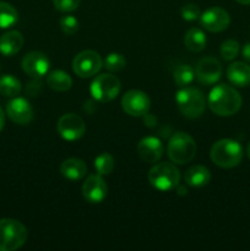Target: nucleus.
I'll list each match as a JSON object with an SVG mask.
<instances>
[{
	"mask_svg": "<svg viewBox=\"0 0 250 251\" xmlns=\"http://www.w3.org/2000/svg\"><path fill=\"white\" fill-rule=\"evenodd\" d=\"M208 107L218 117H230L242 107V97L234 87L221 83L210 91Z\"/></svg>",
	"mask_w": 250,
	"mask_h": 251,
	"instance_id": "1",
	"label": "nucleus"
},
{
	"mask_svg": "<svg viewBox=\"0 0 250 251\" xmlns=\"http://www.w3.org/2000/svg\"><path fill=\"white\" fill-rule=\"evenodd\" d=\"M210 157L211 161L220 168H234L243 159V147L234 140H220L211 147Z\"/></svg>",
	"mask_w": 250,
	"mask_h": 251,
	"instance_id": "2",
	"label": "nucleus"
},
{
	"mask_svg": "<svg viewBox=\"0 0 250 251\" xmlns=\"http://www.w3.org/2000/svg\"><path fill=\"white\" fill-rule=\"evenodd\" d=\"M175 102L181 114L188 119H198L206 109L203 93L195 87H183L175 95Z\"/></svg>",
	"mask_w": 250,
	"mask_h": 251,
	"instance_id": "3",
	"label": "nucleus"
},
{
	"mask_svg": "<svg viewBox=\"0 0 250 251\" xmlns=\"http://www.w3.org/2000/svg\"><path fill=\"white\" fill-rule=\"evenodd\" d=\"M167 153L173 163L180 166L189 163L193 161L196 154L195 140L186 132H174L169 139Z\"/></svg>",
	"mask_w": 250,
	"mask_h": 251,
	"instance_id": "4",
	"label": "nucleus"
},
{
	"mask_svg": "<svg viewBox=\"0 0 250 251\" xmlns=\"http://www.w3.org/2000/svg\"><path fill=\"white\" fill-rule=\"evenodd\" d=\"M28 232L21 222L11 218L0 220V251H14L26 243Z\"/></svg>",
	"mask_w": 250,
	"mask_h": 251,
	"instance_id": "5",
	"label": "nucleus"
},
{
	"mask_svg": "<svg viewBox=\"0 0 250 251\" xmlns=\"http://www.w3.org/2000/svg\"><path fill=\"white\" fill-rule=\"evenodd\" d=\"M149 181L159 191L174 190L180 183V172L172 163H157L150 169Z\"/></svg>",
	"mask_w": 250,
	"mask_h": 251,
	"instance_id": "6",
	"label": "nucleus"
},
{
	"mask_svg": "<svg viewBox=\"0 0 250 251\" xmlns=\"http://www.w3.org/2000/svg\"><path fill=\"white\" fill-rule=\"evenodd\" d=\"M120 80L113 74H100L96 76L90 87L93 100L97 102H110L120 92Z\"/></svg>",
	"mask_w": 250,
	"mask_h": 251,
	"instance_id": "7",
	"label": "nucleus"
},
{
	"mask_svg": "<svg viewBox=\"0 0 250 251\" xmlns=\"http://www.w3.org/2000/svg\"><path fill=\"white\" fill-rule=\"evenodd\" d=\"M103 66V60L95 50H83L73 60V70L78 77L88 78L97 75Z\"/></svg>",
	"mask_w": 250,
	"mask_h": 251,
	"instance_id": "8",
	"label": "nucleus"
},
{
	"mask_svg": "<svg viewBox=\"0 0 250 251\" xmlns=\"http://www.w3.org/2000/svg\"><path fill=\"white\" fill-rule=\"evenodd\" d=\"M122 107L123 110L131 117H144L151 108V100L142 91L130 90L123 96Z\"/></svg>",
	"mask_w": 250,
	"mask_h": 251,
	"instance_id": "9",
	"label": "nucleus"
},
{
	"mask_svg": "<svg viewBox=\"0 0 250 251\" xmlns=\"http://www.w3.org/2000/svg\"><path fill=\"white\" fill-rule=\"evenodd\" d=\"M58 132L64 140L76 141L81 139L86 132V124L82 118L74 113L61 115L58 120Z\"/></svg>",
	"mask_w": 250,
	"mask_h": 251,
	"instance_id": "10",
	"label": "nucleus"
},
{
	"mask_svg": "<svg viewBox=\"0 0 250 251\" xmlns=\"http://www.w3.org/2000/svg\"><path fill=\"white\" fill-rule=\"evenodd\" d=\"M222 76V65L213 56H206L198 63L195 69V77L203 86H211L217 82Z\"/></svg>",
	"mask_w": 250,
	"mask_h": 251,
	"instance_id": "11",
	"label": "nucleus"
},
{
	"mask_svg": "<svg viewBox=\"0 0 250 251\" xmlns=\"http://www.w3.org/2000/svg\"><path fill=\"white\" fill-rule=\"evenodd\" d=\"M229 24V14L222 7H210L200 15V25L208 32H213V33L222 32L228 28Z\"/></svg>",
	"mask_w": 250,
	"mask_h": 251,
	"instance_id": "12",
	"label": "nucleus"
},
{
	"mask_svg": "<svg viewBox=\"0 0 250 251\" xmlns=\"http://www.w3.org/2000/svg\"><path fill=\"white\" fill-rule=\"evenodd\" d=\"M22 70L33 78H41L47 75L50 66L48 56L42 51H29L22 59Z\"/></svg>",
	"mask_w": 250,
	"mask_h": 251,
	"instance_id": "13",
	"label": "nucleus"
},
{
	"mask_svg": "<svg viewBox=\"0 0 250 251\" xmlns=\"http://www.w3.org/2000/svg\"><path fill=\"white\" fill-rule=\"evenodd\" d=\"M108 188L100 174L88 176L82 185V196L87 202L100 203L107 198Z\"/></svg>",
	"mask_w": 250,
	"mask_h": 251,
	"instance_id": "14",
	"label": "nucleus"
},
{
	"mask_svg": "<svg viewBox=\"0 0 250 251\" xmlns=\"http://www.w3.org/2000/svg\"><path fill=\"white\" fill-rule=\"evenodd\" d=\"M7 117L19 125H27L33 119V109L26 98L16 97L6 105Z\"/></svg>",
	"mask_w": 250,
	"mask_h": 251,
	"instance_id": "15",
	"label": "nucleus"
},
{
	"mask_svg": "<svg viewBox=\"0 0 250 251\" xmlns=\"http://www.w3.org/2000/svg\"><path fill=\"white\" fill-rule=\"evenodd\" d=\"M137 154L146 163H157L163 156V144L156 136L144 137L137 144Z\"/></svg>",
	"mask_w": 250,
	"mask_h": 251,
	"instance_id": "16",
	"label": "nucleus"
},
{
	"mask_svg": "<svg viewBox=\"0 0 250 251\" xmlns=\"http://www.w3.org/2000/svg\"><path fill=\"white\" fill-rule=\"evenodd\" d=\"M227 77L233 86L247 87L250 85V65L243 61L232 63L227 69Z\"/></svg>",
	"mask_w": 250,
	"mask_h": 251,
	"instance_id": "17",
	"label": "nucleus"
},
{
	"mask_svg": "<svg viewBox=\"0 0 250 251\" xmlns=\"http://www.w3.org/2000/svg\"><path fill=\"white\" fill-rule=\"evenodd\" d=\"M60 173L64 178L69 179V180H81L86 176L87 166L82 159L68 158L61 163Z\"/></svg>",
	"mask_w": 250,
	"mask_h": 251,
	"instance_id": "18",
	"label": "nucleus"
},
{
	"mask_svg": "<svg viewBox=\"0 0 250 251\" xmlns=\"http://www.w3.org/2000/svg\"><path fill=\"white\" fill-rule=\"evenodd\" d=\"M24 46V36L19 31H9L0 37V51L5 56L19 53Z\"/></svg>",
	"mask_w": 250,
	"mask_h": 251,
	"instance_id": "19",
	"label": "nucleus"
},
{
	"mask_svg": "<svg viewBox=\"0 0 250 251\" xmlns=\"http://www.w3.org/2000/svg\"><path fill=\"white\" fill-rule=\"evenodd\" d=\"M184 180L189 186L194 188H202L206 186L211 180V172L206 168L205 166H196L190 167L188 171L184 173Z\"/></svg>",
	"mask_w": 250,
	"mask_h": 251,
	"instance_id": "20",
	"label": "nucleus"
},
{
	"mask_svg": "<svg viewBox=\"0 0 250 251\" xmlns=\"http://www.w3.org/2000/svg\"><path fill=\"white\" fill-rule=\"evenodd\" d=\"M47 85L56 92H66L73 86V78L63 70H54L47 76Z\"/></svg>",
	"mask_w": 250,
	"mask_h": 251,
	"instance_id": "21",
	"label": "nucleus"
},
{
	"mask_svg": "<svg viewBox=\"0 0 250 251\" xmlns=\"http://www.w3.org/2000/svg\"><path fill=\"white\" fill-rule=\"evenodd\" d=\"M184 44L193 53H200L206 47V34L202 29L193 27L186 32L184 37Z\"/></svg>",
	"mask_w": 250,
	"mask_h": 251,
	"instance_id": "22",
	"label": "nucleus"
},
{
	"mask_svg": "<svg viewBox=\"0 0 250 251\" xmlns=\"http://www.w3.org/2000/svg\"><path fill=\"white\" fill-rule=\"evenodd\" d=\"M22 90L19 78L12 75L0 76V95L4 97H16Z\"/></svg>",
	"mask_w": 250,
	"mask_h": 251,
	"instance_id": "23",
	"label": "nucleus"
},
{
	"mask_svg": "<svg viewBox=\"0 0 250 251\" xmlns=\"http://www.w3.org/2000/svg\"><path fill=\"white\" fill-rule=\"evenodd\" d=\"M19 20L17 10L9 2L0 1V28H9Z\"/></svg>",
	"mask_w": 250,
	"mask_h": 251,
	"instance_id": "24",
	"label": "nucleus"
},
{
	"mask_svg": "<svg viewBox=\"0 0 250 251\" xmlns=\"http://www.w3.org/2000/svg\"><path fill=\"white\" fill-rule=\"evenodd\" d=\"M173 78L175 81L176 86L186 87L195 78V70L190 65H179L174 69Z\"/></svg>",
	"mask_w": 250,
	"mask_h": 251,
	"instance_id": "25",
	"label": "nucleus"
},
{
	"mask_svg": "<svg viewBox=\"0 0 250 251\" xmlns=\"http://www.w3.org/2000/svg\"><path fill=\"white\" fill-rule=\"evenodd\" d=\"M114 158L110 153H100L95 158V168L100 176H108L114 169Z\"/></svg>",
	"mask_w": 250,
	"mask_h": 251,
	"instance_id": "26",
	"label": "nucleus"
},
{
	"mask_svg": "<svg viewBox=\"0 0 250 251\" xmlns=\"http://www.w3.org/2000/svg\"><path fill=\"white\" fill-rule=\"evenodd\" d=\"M103 64L109 73H119L126 66V59L119 53H110L105 56Z\"/></svg>",
	"mask_w": 250,
	"mask_h": 251,
	"instance_id": "27",
	"label": "nucleus"
},
{
	"mask_svg": "<svg viewBox=\"0 0 250 251\" xmlns=\"http://www.w3.org/2000/svg\"><path fill=\"white\" fill-rule=\"evenodd\" d=\"M221 56L223 60L230 61L235 59L239 54V43L234 39H227L221 46Z\"/></svg>",
	"mask_w": 250,
	"mask_h": 251,
	"instance_id": "28",
	"label": "nucleus"
},
{
	"mask_svg": "<svg viewBox=\"0 0 250 251\" xmlns=\"http://www.w3.org/2000/svg\"><path fill=\"white\" fill-rule=\"evenodd\" d=\"M60 28L68 36H73L78 31V21L71 15H65L60 19Z\"/></svg>",
	"mask_w": 250,
	"mask_h": 251,
	"instance_id": "29",
	"label": "nucleus"
},
{
	"mask_svg": "<svg viewBox=\"0 0 250 251\" xmlns=\"http://www.w3.org/2000/svg\"><path fill=\"white\" fill-rule=\"evenodd\" d=\"M180 15L185 21H195L200 19V7L195 4H186L180 9Z\"/></svg>",
	"mask_w": 250,
	"mask_h": 251,
	"instance_id": "30",
	"label": "nucleus"
},
{
	"mask_svg": "<svg viewBox=\"0 0 250 251\" xmlns=\"http://www.w3.org/2000/svg\"><path fill=\"white\" fill-rule=\"evenodd\" d=\"M81 0H53L54 7L60 12H73L80 5Z\"/></svg>",
	"mask_w": 250,
	"mask_h": 251,
	"instance_id": "31",
	"label": "nucleus"
},
{
	"mask_svg": "<svg viewBox=\"0 0 250 251\" xmlns=\"http://www.w3.org/2000/svg\"><path fill=\"white\" fill-rule=\"evenodd\" d=\"M42 90V82L39 78H34L33 81L27 85L26 87V93H28L29 96H38L39 92Z\"/></svg>",
	"mask_w": 250,
	"mask_h": 251,
	"instance_id": "32",
	"label": "nucleus"
},
{
	"mask_svg": "<svg viewBox=\"0 0 250 251\" xmlns=\"http://www.w3.org/2000/svg\"><path fill=\"white\" fill-rule=\"evenodd\" d=\"M144 123L145 125H146L147 127H154L157 125V118L154 117V115H151V114H145L144 115Z\"/></svg>",
	"mask_w": 250,
	"mask_h": 251,
	"instance_id": "33",
	"label": "nucleus"
},
{
	"mask_svg": "<svg viewBox=\"0 0 250 251\" xmlns=\"http://www.w3.org/2000/svg\"><path fill=\"white\" fill-rule=\"evenodd\" d=\"M243 58H244V60L249 61L250 63V43H247L244 46V48H243Z\"/></svg>",
	"mask_w": 250,
	"mask_h": 251,
	"instance_id": "34",
	"label": "nucleus"
},
{
	"mask_svg": "<svg viewBox=\"0 0 250 251\" xmlns=\"http://www.w3.org/2000/svg\"><path fill=\"white\" fill-rule=\"evenodd\" d=\"M175 189H176V191H178L179 196H185L186 193H188L186 188H185V186H183V185H178Z\"/></svg>",
	"mask_w": 250,
	"mask_h": 251,
	"instance_id": "35",
	"label": "nucleus"
},
{
	"mask_svg": "<svg viewBox=\"0 0 250 251\" xmlns=\"http://www.w3.org/2000/svg\"><path fill=\"white\" fill-rule=\"evenodd\" d=\"M4 124H5V114L4 112H2L1 107H0V132H1V130L4 129Z\"/></svg>",
	"mask_w": 250,
	"mask_h": 251,
	"instance_id": "36",
	"label": "nucleus"
},
{
	"mask_svg": "<svg viewBox=\"0 0 250 251\" xmlns=\"http://www.w3.org/2000/svg\"><path fill=\"white\" fill-rule=\"evenodd\" d=\"M235 1L242 5H250V0H235Z\"/></svg>",
	"mask_w": 250,
	"mask_h": 251,
	"instance_id": "37",
	"label": "nucleus"
},
{
	"mask_svg": "<svg viewBox=\"0 0 250 251\" xmlns=\"http://www.w3.org/2000/svg\"><path fill=\"white\" fill-rule=\"evenodd\" d=\"M247 153H248V157L250 158V142L248 144V147H247Z\"/></svg>",
	"mask_w": 250,
	"mask_h": 251,
	"instance_id": "38",
	"label": "nucleus"
}]
</instances>
